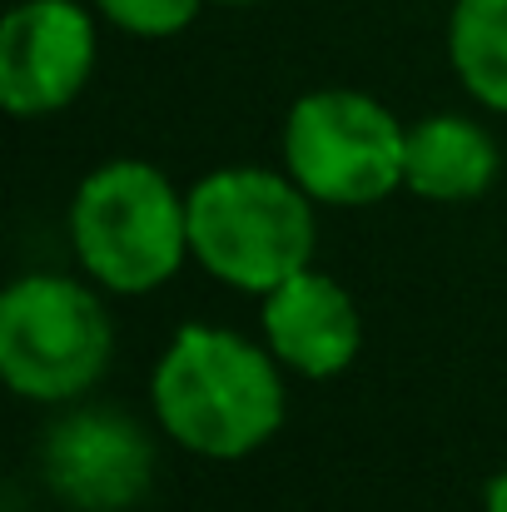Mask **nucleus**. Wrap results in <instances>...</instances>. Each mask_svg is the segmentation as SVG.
I'll use <instances>...</instances> for the list:
<instances>
[{"label": "nucleus", "mask_w": 507, "mask_h": 512, "mask_svg": "<svg viewBox=\"0 0 507 512\" xmlns=\"http://www.w3.org/2000/svg\"><path fill=\"white\" fill-rule=\"evenodd\" d=\"M155 413L165 433L199 458H249L284 428V378L274 348L229 329L184 324L155 368Z\"/></svg>", "instance_id": "obj_1"}, {"label": "nucleus", "mask_w": 507, "mask_h": 512, "mask_svg": "<svg viewBox=\"0 0 507 512\" xmlns=\"http://www.w3.org/2000/svg\"><path fill=\"white\" fill-rule=\"evenodd\" d=\"M314 244V194L294 174L234 165L189 189V254L234 289H279L314 264Z\"/></svg>", "instance_id": "obj_2"}, {"label": "nucleus", "mask_w": 507, "mask_h": 512, "mask_svg": "<svg viewBox=\"0 0 507 512\" xmlns=\"http://www.w3.org/2000/svg\"><path fill=\"white\" fill-rule=\"evenodd\" d=\"M70 239L105 289L150 294L179 274L189 254V199L145 160H110L80 184Z\"/></svg>", "instance_id": "obj_3"}, {"label": "nucleus", "mask_w": 507, "mask_h": 512, "mask_svg": "<svg viewBox=\"0 0 507 512\" xmlns=\"http://www.w3.org/2000/svg\"><path fill=\"white\" fill-rule=\"evenodd\" d=\"M115 329L105 304L60 274H30L0 299V373L20 398H80L110 363Z\"/></svg>", "instance_id": "obj_4"}, {"label": "nucleus", "mask_w": 507, "mask_h": 512, "mask_svg": "<svg viewBox=\"0 0 507 512\" xmlns=\"http://www.w3.org/2000/svg\"><path fill=\"white\" fill-rule=\"evenodd\" d=\"M408 130L358 90H314L284 120V165L319 204H378L403 184Z\"/></svg>", "instance_id": "obj_5"}, {"label": "nucleus", "mask_w": 507, "mask_h": 512, "mask_svg": "<svg viewBox=\"0 0 507 512\" xmlns=\"http://www.w3.org/2000/svg\"><path fill=\"white\" fill-rule=\"evenodd\" d=\"M95 70V20L75 0H20L0 25V100L15 120L65 110Z\"/></svg>", "instance_id": "obj_6"}, {"label": "nucleus", "mask_w": 507, "mask_h": 512, "mask_svg": "<svg viewBox=\"0 0 507 512\" xmlns=\"http://www.w3.org/2000/svg\"><path fill=\"white\" fill-rule=\"evenodd\" d=\"M45 478L75 512H125L150 493L155 448L125 413H70L45 438Z\"/></svg>", "instance_id": "obj_7"}, {"label": "nucleus", "mask_w": 507, "mask_h": 512, "mask_svg": "<svg viewBox=\"0 0 507 512\" xmlns=\"http://www.w3.org/2000/svg\"><path fill=\"white\" fill-rule=\"evenodd\" d=\"M264 343L284 368L304 378H334L363 348V319L338 279L299 269L264 294Z\"/></svg>", "instance_id": "obj_8"}, {"label": "nucleus", "mask_w": 507, "mask_h": 512, "mask_svg": "<svg viewBox=\"0 0 507 512\" xmlns=\"http://www.w3.org/2000/svg\"><path fill=\"white\" fill-rule=\"evenodd\" d=\"M493 179H498V145L478 120L438 115L408 130L403 189L438 204H463V199L488 194Z\"/></svg>", "instance_id": "obj_9"}, {"label": "nucleus", "mask_w": 507, "mask_h": 512, "mask_svg": "<svg viewBox=\"0 0 507 512\" xmlns=\"http://www.w3.org/2000/svg\"><path fill=\"white\" fill-rule=\"evenodd\" d=\"M448 55L468 95L507 115V0H458L448 20Z\"/></svg>", "instance_id": "obj_10"}, {"label": "nucleus", "mask_w": 507, "mask_h": 512, "mask_svg": "<svg viewBox=\"0 0 507 512\" xmlns=\"http://www.w3.org/2000/svg\"><path fill=\"white\" fill-rule=\"evenodd\" d=\"M120 30L145 35V40H169L194 25L199 0H95Z\"/></svg>", "instance_id": "obj_11"}, {"label": "nucleus", "mask_w": 507, "mask_h": 512, "mask_svg": "<svg viewBox=\"0 0 507 512\" xmlns=\"http://www.w3.org/2000/svg\"><path fill=\"white\" fill-rule=\"evenodd\" d=\"M483 512H507V468L488 483V498H483Z\"/></svg>", "instance_id": "obj_12"}, {"label": "nucleus", "mask_w": 507, "mask_h": 512, "mask_svg": "<svg viewBox=\"0 0 507 512\" xmlns=\"http://www.w3.org/2000/svg\"><path fill=\"white\" fill-rule=\"evenodd\" d=\"M219 5H254V0H219Z\"/></svg>", "instance_id": "obj_13"}]
</instances>
